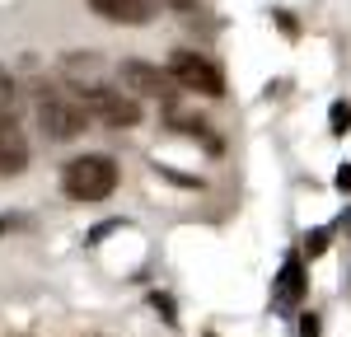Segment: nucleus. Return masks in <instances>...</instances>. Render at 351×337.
Listing matches in <instances>:
<instances>
[{
  "instance_id": "f257e3e1",
  "label": "nucleus",
  "mask_w": 351,
  "mask_h": 337,
  "mask_svg": "<svg viewBox=\"0 0 351 337\" xmlns=\"http://www.w3.org/2000/svg\"><path fill=\"white\" fill-rule=\"evenodd\" d=\"M61 188L75 201H104V197L117 192V164L108 155H80L61 168Z\"/></svg>"
},
{
  "instance_id": "f03ea898",
  "label": "nucleus",
  "mask_w": 351,
  "mask_h": 337,
  "mask_svg": "<svg viewBox=\"0 0 351 337\" xmlns=\"http://www.w3.org/2000/svg\"><path fill=\"white\" fill-rule=\"evenodd\" d=\"M84 122H89V108H84L80 99L52 94V89L38 99V127H43L52 140H75L84 132Z\"/></svg>"
},
{
  "instance_id": "7ed1b4c3",
  "label": "nucleus",
  "mask_w": 351,
  "mask_h": 337,
  "mask_svg": "<svg viewBox=\"0 0 351 337\" xmlns=\"http://www.w3.org/2000/svg\"><path fill=\"white\" fill-rule=\"evenodd\" d=\"M169 75H173V84H183L188 94H206V99H220L225 94V75L197 52H178L173 66H169Z\"/></svg>"
},
{
  "instance_id": "20e7f679",
  "label": "nucleus",
  "mask_w": 351,
  "mask_h": 337,
  "mask_svg": "<svg viewBox=\"0 0 351 337\" xmlns=\"http://www.w3.org/2000/svg\"><path fill=\"white\" fill-rule=\"evenodd\" d=\"M80 103L89 112H99L108 127H136V122H141V99H136V94H122V89H104V84H94Z\"/></svg>"
},
{
  "instance_id": "39448f33",
  "label": "nucleus",
  "mask_w": 351,
  "mask_h": 337,
  "mask_svg": "<svg viewBox=\"0 0 351 337\" xmlns=\"http://www.w3.org/2000/svg\"><path fill=\"white\" fill-rule=\"evenodd\" d=\"M117 80L136 99H169L173 94V75L160 71V66H150V61H122L117 66Z\"/></svg>"
},
{
  "instance_id": "423d86ee",
  "label": "nucleus",
  "mask_w": 351,
  "mask_h": 337,
  "mask_svg": "<svg viewBox=\"0 0 351 337\" xmlns=\"http://www.w3.org/2000/svg\"><path fill=\"white\" fill-rule=\"evenodd\" d=\"M28 168V140L10 112H0V178H14Z\"/></svg>"
},
{
  "instance_id": "0eeeda50",
  "label": "nucleus",
  "mask_w": 351,
  "mask_h": 337,
  "mask_svg": "<svg viewBox=\"0 0 351 337\" xmlns=\"http://www.w3.org/2000/svg\"><path fill=\"white\" fill-rule=\"evenodd\" d=\"M94 5V14H104V19H112V24H150L155 19V0H89Z\"/></svg>"
},
{
  "instance_id": "6e6552de",
  "label": "nucleus",
  "mask_w": 351,
  "mask_h": 337,
  "mask_svg": "<svg viewBox=\"0 0 351 337\" xmlns=\"http://www.w3.org/2000/svg\"><path fill=\"white\" fill-rule=\"evenodd\" d=\"M300 295H304V262H300V253H291V258L281 262L276 286H271V305L276 309H295Z\"/></svg>"
},
{
  "instance_id": "1a4fd4ad",
  "label": "nucleus",
  "mask_w": 351,
  "mask_h": 337,
  "mask_svg": "<svg viewBox=\"0 0 351 337\" xmlns=\"http://www.w3.org/2000/svg\"><path fill=\"white\" fill-rule=\"evenodd\" d=\"M66 75H71V80H94V75H99V61H94L89 52L66 56Z\"/></svg>"
},
{
  "instance_id": "9d476101",
  "label": "nucleus",
  "mask_w": 351,
  "mask_h": 337,
  "mask_svg": "<svg viewBox=\"0 0 351 337\" xmlns=\"http://www.w3.org/2000/svg\"><path fill=\"white\" fill-rule=\"evenodd\" d=\"M347 127H351V103L337 99V103L328 108V132H332V136H347Z\"/></svg>"
},
{
  "instance_id": "9b49d317",
  "label": "nucleus",
  "mask_w": 351,
  "mask_h": 337,
  "mask_svg": "<svg viewBox=\"0 0 351 337\" xmlns=\"http://www.w3.org/2000/svg\"><path fill=\"white\" fill-rule=\"evenodd\" d=\"M150 305H155V314H160L169 328H178V305H173V295H160V290H155V295H150Z\"/></svg>"
},
{
  "instance_id": "f8f14e48",
  "label": "nucleus",
  "mask_w": 351,
  "mask_h": 337,
  "mask_svg": "<svg viewBox=\"0 0 351 337\" xmlns=\"http://www.w3.org/2000/svg\"><path fill=\"white\" fill-rule=\"evenodd\" d=\"M328 239H332L328 229H309V234H304V253H309V258H324V253H328Z\"/></svg>"
},
{
  "instance_id": "ddd939ff",
  "label": "nucleus",
  "mask_w": 351,
  "mask_h": 337,
  "mask_svg": "<svg viewBox=\"0 0 351 337\" xmlns=\"http://www.w3.org/2000/svg\"><path fill=\"white\" fill-rule=\"evenodd\" d=\"M14 108V80H10V71L0 66V112Z\"/></svg>"
},
{
  "instance_id": "4468645a",
  "label": "nucleus",
  "mask_w": 351,
  "mask_h": 337,
  "mask_svg": "<svg viewBox=\"0 0 351 337\" xmlns=\"http://www.w3.org/2000/svg\"><path fill=\"white\" fill-rule=\"evenodd\" d=\"M324 333V323H319V314L309 309V314H300V337H319Z\"/></svg>"
},
{
  "instance_id": "2eb2a0df",
  "label": "nucleus",
  "mask_w": 351,
  "mask_h": 337,
  "mask_svg": "<svg viewBox=\"0 0 351 337\" xmlns=\"http://www.w3.org/2000/svg\"><path fill=\"white\" fill-rule=\"evenodd\" d=\"M332 183H337V192H351V164L337 168V178H332Z\"/></svg>"
},
{
  "instance_id": "dca6fc26",
  "label": "nucleus",
  "mask_w": 351,
  "mask_h": 337,
  "mask_svg": "<svg viewBox=\"0 0 351 337\" xmlns=\"http://www.w3.org/2000/svg\"><path fill=\"white\" fill-rule=\"evenodd\" d=\"M0 234H5V221H0Z\"/></svg>"
}]
</instances>
